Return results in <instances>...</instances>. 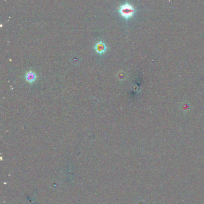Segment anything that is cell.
Masks as SVG:
<instances>
[{
  "mask_svg": "<svg viewBox=\"0 0 204 204\" xmlns=\"http://www.w3.org/2000/svg\"><path fill=\"white\" fill-rule=\"evenodd\" d=\"M25 79L27 82L30 83H32L35 81L37 79V75L35 73H34L32 71H29L25 75Z\"/></svg>",
  "mask_w": 204,
  "mask_h": 204,
  "instance_id": "3",
  "label": "cell"
},
{
  "mask_svg": "<svg viewBox=\"0 0 204 204\" xmlns=\"http://www.w3.org/2000/svg\"><path fill=\"white\" fill-rule=\"evenodd\" d=\"M94 49L95 51L98 54H102L106 52L107 50V47L104 42L99 41L95 45Z\"/></svg>",
  "mask_w": 204,
  "mask_h": 204,
  "instance_id": "2",
  "label": "cell"
},
{
  "mask_svg": "<svg viewBox=\"0 0 204 204\" xmlns=\"http://www.w3.org/2000/svg\"><path fill=\"white\" fill-rule=\"evenodd\" d=\"M118 12L120 16L126 20H127L134 16L136 13V10L132 5L126 2L119 7Z\"/></svg>",
  "mask_w": 204,
  "mask_h": 204,
  "instance_id": "1",
  "label": "cell"
}]
</instances>
